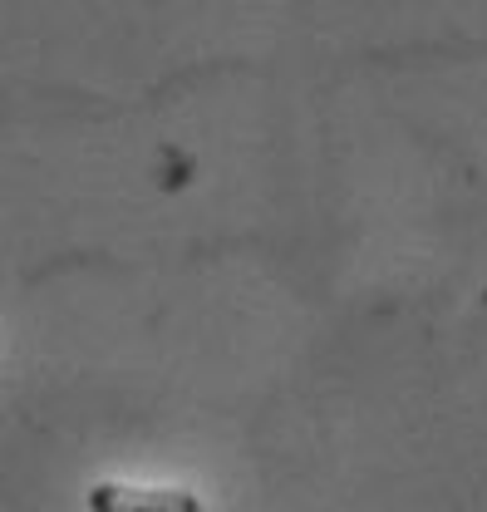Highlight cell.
Here are the masks:
<instances>
[{"label": "cell", "mask_w": 487, "mask_h": 512, "mask_svg": "<svg viewBox=\"0 0 487 512\" xmlns=\"http://www.w3.org/2000/svg\"><path fill=\"white\" fill-rule=\"evenodd\" d=\"M89 512H202V498L187 488H133V483H94Z\"/></svg>", "instance_id": "1"}]
</instances>
